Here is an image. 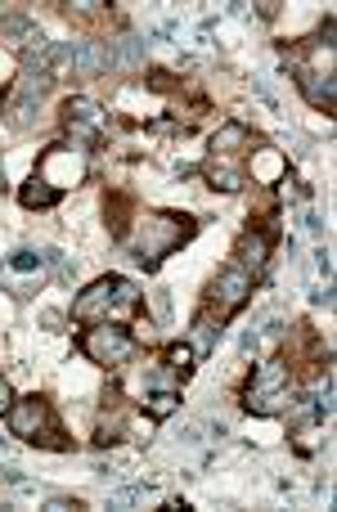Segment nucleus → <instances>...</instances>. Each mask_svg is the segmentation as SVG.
Listing matches in <instances>:
<instances>
[{
  "instance_id": "obj_1",
  "label": "nucleus",
  "mask_w": 337,
  "mask_h": 512,
  "mask_svg": "<svg viewBox=\"0 0 337 512\" xmlns=\"http://www.w3.org/2000/svg\"><path fill=\"white\" fill-rule=\"evenodd\" d=\"M203 221L194 212H180V207H153V212H140L135 216V230L131 239L122 243L131 252V261L140 265L144 274H158L167 265V256H176L180 248L198 239Z\"/></svg>"
},
{
  "instance_id": "obj_2",
  "label": "nucleus",
  "mask_w": 337,
  "mask_h": 512,
  "mask_svg": "<svg viewBox=\"0 0 337 512\" xmlns=\"http://www.w3.org/2000/svg\"><path fill=\"white\" fill-rule=\"evenodd\" d=\"M261 144H266V135L230 117V122H221L216 135L207 140V158H203V167H198V176H203L207 189H216V194H243V189L252 185L248 158Z\"/></svg>"
},
{
  "instance_id": "obj_3",
  "label": "nucleus",
  "mask_w": 337,
  "mask_h": 512,
  "mask_svg": "<svg viewBox=\"0 0 337 512\" xmlns=\"http://www.w3.org/2000/svg\"><path fill=\"white\" fill-rule=\"evenodd\" d=\"M144 310V292L126 274H99L72 297V324H135Z\"/></svg>"
},
{
  "instance_id": "obj_4",
  "label": "nucleus",
  "mask_w": 337,
  "mask_h": 512,
  "mask_svg": "<svg viewBox=\"0 0 337 512\" xmlns=\"http://www.w3.org/2000/svg\"><path fill=\"white\" fill-rule=\"evenodd\" d=\"M5 427L9 436H18L23 445H36V450L50 454H72L77 441L68 436L59 409H54L50 391H27V396H14V405L5 409Z\"/></svg>"
},
{
  "instance_id": "obj_5",
  "label": "nucleus",
  "mask_w": 337,
  "mask_h": 512,
  "mask_svg": "<svg viewBox=\"0 0 337 512\" xmlns=\"http://www.w3.org/2000/svg\"><path fill=\"white\" fill-rule=\"evenodd\" d=\"M257 288H261V283L252 279L243 265L225 261L221 270L207 279L203 301H198V310H194V328H212V333H221L225 324H234V319H239V310L248 306Z\"/></svg>"
},
{
  "instance_id": "obj_6",
  "label": "nucleus",
  "mask_w": 337,
  "mask_h": 512,
  "mask_svg": "<svg viewBox=\"0 0 337 512\" xmlns=\"http://www.w3.org/2000/svg\"><path fill=\"white\" fill-rule=\"evenodd\" d=\"M243 409H248L252 418H279L288 409V400H293V373H288L284 355H270V360H261L257 369L248 373V382H243Z\"/></svg>"
},
{
  "instance_id": "obj_7",
  "label": "nucleus",
  "mask_w": 337,
  "mask_h": 512,
  "mask_svg": "<svg viewBox=\"0 0 337 512\" xmlns=\"http://www.w3.org/2000/svg\"><path fill=\"white\" fill-rule=\"evenodd\" d=\"M72 346L104 373H122L140 355V337L131 333V324H86L72 337Z\"/></svg>"
},
{
  "instance_id": "obj_8",
  "label": "nucleus",
  "mask_w": 337,
  "mask_h": 512,
  "mask_svg": "<svg viewBox=\"0 0 337 512\" xmlns=\"http://www.w3.org/2000/svg\"><path fill=\"white\" fill-rule=\"evenodd\" d=\"M32 176L45 180L50 189H59V194L68 198L72 189H81L90 180V153L77 149V144H68V140H54V144H45V149L36 153Z\"/></svg>"
},
{
  "instance_id": "obj_9",
  "label": "nucleus",
  "mask_w": 337,
  "mask_h": 512,
  "mask_svg": "<svg viewBox=\"0 0 337 512\" xmlns=\"http://www.w3.org/2000/svg\"><path fill=\"white\" fill-rule=\"evenodd\" d=\"M59 131L77 149H104L108 144V113L90 95H68L59 104Z\"/></svg>"
},
{
  "instance_id": "obj_10",
  "label": "nucleus",
  "mask_w": 337,
  "mask_h": 512,
  "mask_svg": "<svg viewBox=\"0 0 337 512\" xmlns=\"http://www.w3.org/2000/svg\"><path fill=\"white\" fill-rule=\"evenodd\" d=\"M131 423H135V405L126 396L122 382H108V391L99 396V418H95V445L108 450V445L126 441L131 436Z\"/></svg>"
},
{
  "instance_id": "obj_11",
  "label": "nucleus",
  "mask_w": 337,
  "mask_h": 512,
  "mask_svg": "<svg viewBox=\"0 0 337 512\" xmlns=\"http://www.w3.org/2000/svg\"><path fill=\"white\" fill-rule=\"evenodd\" d=\"M279 355H284V364H288V373H293V382H297V378H315L320 369H329V346H324V337L315 333L306 319L293 328V337L284 342V351H279Z\"/></svg>"
},
{
  "instance_id": "obj_12",
  "label": "nucleus",
  "mask_w": 337,
  "mask_h": 512,
  "mask_svg": "<svg viewBox=\"0 0 337 512\" xmlns=\"http://www.w3.org/2000/svg\"><path fill=\"white\" fill-rule=\"evenodd\" d=\"M293 86L302 90V99L315 108V113H324V117L337 113V77H333V63L293 59Z\"/></svg>"
},
{
  "instance_id": "obj_13",
  "label": "nucleus",
  "mask_w": 337,
  "mask_h": 512,
  "mask_svg": "<svg viewBox=\"0 0 337 512\" xmlns=\"http://www.w3.org/2000/svg\"><path fill=\"white\" fill-rule=\"evenodd\" d=\"M99 212H104V230L113 243H126L135 230V216H140V194L126 185H104L99 194Z\"/></svg>"
},
{
  "instance_id": "obj_14",
  "label": "nucleus",
  "mask_w": 337,
  "mask_h": 512,
  "mask_svg": "<svg viewBox=\"0 0 337 512\" xmlns=\"http://www.w3.org/2000/svg\"><path fill=\"white\" fill-rule=\"evenodd\" d=\"M158 364L180 382V387H185V382L194 378V369H198V346L194 342H167L158 351Z\"/></svg>"
},
{
  "instance_id": "obj_15",
  "label": "nucleus",
  "mask_w": 337,
  "mask_h": 512,
  "mask_svg": "<svg viewBox=\"0 0 337 512\" xmlns=\"http://www.w3.org/2000/svg\"><path fill=\"white\" fill-rule=\"evenodd\" d=\"M59 203H63L59 189H50L36 176H27L23 185H18V207H23V212H50V207H59Z\"/></svg>"
},
{
  "instance_id": "obj_16",
  "label": "nucleus",
  "mask_w": 337,
  "mask_h": 512,
  "mask_svg": "<svg viewBox=\"0 0 337 512\" xmlns=\"http://www.w3.org/2000/svg\"><path fill=\"white\" fill-rule=\"evenodd\" d=\"M18 72H23V68H18V50H14V45L0 41V104H5V99L14 95Z\"/></svg>"
},
{
  "instance_id": "obj_17",
  "label": "nucleus",
  "mask_w": 337,
  "mask_h": 512,
  "mask_svg": "<svg viewBox=\"0 0 337 512\" xmlns=\"http://www.w3.org/2000/svg\"><path fill=\"white\" fill-rule=\"evenodd\" d=\"M14 405V387H9L5 378H0V418H5V409Z\"/></svg>"
},
{
  "instance_id": "obj_18",
  "label": "nucleus",
  "mask_w": 337,
  "mask_h": 512,
  "mask_svg": "<svg viewBox=\"0 0 337 512\" xmlns=\"http://www.w3.org/2000/svg\"><path fill=\"white\" fill-rule=\"evenodd\" d=\"M0 189H5V171H0Z\"/></svg>"
}]
</instances>
